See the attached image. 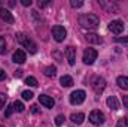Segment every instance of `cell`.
I'll list each match as a JSON object with an SVG mask.
<instances>
[{
    "label": "cell",
    "instance_id": "cell-1",
    "mask_svg": "<svg viewBox=\"0 0 128 127\" xmlns=\"http://www.w3.org/2000/svg\"><path fill=\"white\" fill-rule=\"evenodd\" d=\"M79 24L84 29H97L100 26V18L94 14H84L79 17Z\"/></svg>",
    "mask_w": 128,
    "mask_h": 127
},
{
    "label": "cell",
    "instance_id": "cell-2",
    "mask_svg": "<svg viewBox=\"0 0 128 127\" xmlns=\"http://www.w3.org/2000/svg\"><path fill=\"white\" fill-rule=\"evenodd\" d=\"M15 37H16V42H18V43H21L24 48L28 49V52H32V54H36V52H37V46H36V43L33 42L32 39H28V36H26L24 33H18Z\"/></svg>",
    "mask_w": 128,
    "mask_h": 127
},
{
    "label": "cell",
    "instance_id": "cell-3",
    "mask_svg": "<svg viewBox=\"0 0 128 127\" xmlns=\"http://www.w3.org/2000/svg\"><path fill=\"white\" fill-rule=\"evenodd\" d=\"M85 97H86V93L84 90H76L70 94V103L72 105H80V103H84Z\"/></svg>",
    "mask_w": 128,
    "mask_h": 127
},
{
    "label": "cell",
    "instance_id": "cell-4",
    "mask_svg": "<svg viewBox=\"0 0 128 127\" xmlns=\"http://www.w3.org/2000/svg\"><path fill=\"white\" fill-rule=\"evenodd\" d=\"M90 121H91L94 126H101V124L104 123V114H103L101 111H98V109L91 111V114H90Z\"/></svg>",
    "mask_w": 128,
    "mask_h": 127
},
{
    "label": "cell",
    "instance_id": "cell-5",
    "mask_svg": "<svg viewBox=\"0 0 128 127\" xmlns=\"http://www.w3.org/2000/svg\"><path fill=\"white\" fill-rule=\"evenodd\" d=\"M97 55H98V52L94 48H86L85 52H84V58L82 60H84L85 64H92L97 60Z\"/></svg>",
    "mask_w": 128,
    "mask_h": 127
},
{
    "label": "cell",
    "instance_id": "cell-6",
    "mask_svg": "<svg viewBox=\"0 0 128 127\" xmlns=\"http://www.w3.org/2000/svg\"><path fill=\"white\" fill-rule=\"evenodd\" d=\"M52 36L57 42H63L67 36V30L64 29L63 26H54L52 27Z\"/></svg>",
    "mask_w": 128,
    "mask_h": 127
},
{
    "label": "cell",
    "instance_id": "cell-7",
    "mask_svg": "<svg viewBox=\"0 0 128 127\" xmlns=\"http://www.w3.org/2000/svg\"><path fill=\"white\" fill-rule=\"evenodd\" d=\"M92 88H94V91L98 93V94L103 93L104 88H106V79L101 78V76H96V78L92 79Z\"/></svg>",
    "mask_w": 128,
    "mask_h": 127
},
{
    "label": "cell",
    "instance_id": "cell-8",
    "mask_svg": "<svg viewBox=\"0 0 128 127\" xmlns=\"http://www.w3.org/2000/svg\"><path fill=\"white\" fill-rule=\"evenodd\" d=\"M109 30L112 33H115V34H121L124 32V23L121 20H115L109 24Z\"/></svg>",
    "mask_w": 128,
    "mask_h": 127
},
{
    "label": "cell",
    "instance_id": "cell-9",
    "mask_svg": "<svg viewBox=\"0 0 128 127\" xmlns=\"http://www.w3.org/2000/svg\"><path fill=\"white\" fill-rule=\"evenodd\" d=\"M64 54H66L67 61H68L70 66H73V64L76 63V48L74 46H67L66 51H64Z\"/></svg>",
    "mask_w": 128,
    "mask_h": 127
},
{
    "label": "cell",
    "instance_id": "cell-10",
    "mask_svg": "<svg viewBox=\"0 0 128 127\" xmlns=\"http://www.w3.org/2000/svg\"><path fill=\"white\" fill-rule=\"evenodd\" d=\"M98 5H100L103 9H106L107 12H119V6H118L116 3H113V2H103V0H98Z\"/></svg>",
    "mask_w": 128,
    "mask_h": 127
},
{
    "label": "cell",
    "instance_id": "cell-11",
    "mask_svg": "<svg viewBox=\"0 0 128 127\" xmlns=\"http://www.w3.org/2000/svg\"><path fill=\"white\" fill-rule=\"evenodd\" d=\"M0 17H2V20H3L4 23H9V24H14V23H15L14 15H12L8 9H4V8H0Z\"/></svg>",
    "mask_w": 128,
    "mask_h": 127
},
{
    "label": "cell",
    "instance_id": "cell-12",
    "mask_svg": "<svg viewBox=\"0 0 128 127\" xmlns=\"http://www.w3.org/2000/svg\"><path fill=\"white\" fill-rule=\"evenodd\" d=\"M39 102H40L43 106H46V108H54V105H55L54 99L49 97V96H46V94H40L39 96Z\"/></svg>",
    "mask_w": 128,
    "mask_h": 127
},
{
    "label": "cell",
    "instance_id": "cell-13",
    "mask_svg": "<svg viewBox=\"0 0 128 127\" xmlns=\"http://www.w3.org/2000/svg\"><path fill=\"white\" fill-rule=\"evenodd\" d=\"M26 58H27V55H26V51H22V49H16L15 52H14V61L18 64H22L26 61Z\"/></svg>",
    "mask_w": 128,
    "mask_h": 127
},
{
    "label": "cell",
    "instance_id": "cell-14",
    "mask_svg": "<svg viewBox=\"0 0 128 127\" xmlns=\"http://www.w3.org/2000/svg\"><path fill=\"white\" fill-rule=\"evenodd\" d=\"M106 103H107V106H109L110 109H113V111H118V109H119V102H118V99H116L115 96H109L107 100H106Z\"/></svg>",
    "mask_w": 128,
    "mask_h": 127
},
{
    "label": "cell",
    "instance_id": "cell-15",
    "mask_svg": "<svg viewBox=\"0 0 128 127\" xmlns=\"http://www.w3.org/2000/svg\"><path fill=\"white\" fill-rule=\"evenodd\" d=\"M85 39H86L90 43H97V45L103 42L101 36H100V34H97V33H88V34L85 36Z\"/></svg>",
    "mask_w": 128,
    "mask_h": 127
},
{
    "label": "cell",
    "instance_id": "cell-16",
    "mask_svg": "<svg viewBox=\"0 0 128 127\" xmlns=\"http://www.w3.org/2000/svg\"><path fill=\"white\" fill-rule=\"evenodd\" d=\"M70 120H72L74 124H82L84 120H85V115H84L82 112H78V114H73V115L70 117Z\"/></svg>",
    "mask_w": 128,
    "mask_h": 127
},
{
    "label": "cell",
    "instance_id": "cell-17",
    "mask_svg": "<svg viewBox=\"0 0 128 127\" xmlns=\"http://www.w3.org/2000/svg\"><path fill=\"white\" fill-rule=\"evenodd\" d=\"M60 82H61V85L66 87V88H67V87H72V85H73V78L68 76V75H64V76H61Z\"/></svg>",
    "mask_w": 128,
    "mask_h": 127
},
{
    "label": "cell",
    "instance_id": "cell-18",
    "mask_svg": "<svg viewBox=\"0 0 128 127\" xmlns=\"http://www.w3.org/2000/svg\"><path fill=\"white\" fill-rule=\"evenodd\" d=\"M116 84H118L121 88L128 90V76H118V79H116Z\"/></svg>",
    "mask_w": 128,
    "mask_h": 127
},
{
    "label": "cell",
    "instance_id": "cell-19",
    "mask_svg": "<svg viewBox=\"0 0 128 127\" xmlns=\"http://www.w3.org/2000/svg\"><path fill=\"white\" fill-rule=\"evenodd\" d=\"M45 75L49 76V78H54V76L57 75V67H55V66H48V67H45Z\"/></svg>",
    "mask_w": 128,
    "mask_h": 127
},
{
    "label": "cell",
    "instance_id": "cell-20",
    "mask_svg": "<svg viewBox=\"0 0 128 127\" xmlns=\"http://www.w3.org/2000/svg\"><path fill=\"white\" fill-rule=\"evenodd\" d=\"M12 105H14V109H15L16 112H24V105H22V102H20V100H15Z\"/></svg>",
    "mask_w": 128,
    "mask_h": 127
},
{
    "label": "cell",
    "instance_id": "cell-21",
    "mask_svg": "<svg viewBox=\"0 0 128 127\" xmlns=\"http://www.w3.org/2000/svg\"><path fill=\"white\" fill-rule=\"evenodd\" d=\"M26 84L30 87H37V79L34 76H28V78H26Z\"/></svg>",
    "mask_w": 128,
    "mask_h": 127
},
{
    "label": "cell",
    "instance_id": "cell-22",
    "mask_svg": "<svg viewBox=\"0 0 128 127\" xmlns=\"http://www.w3.org/2000/svg\"><path fill=\"white\" fill-rule=\"evenodd\" d=\"M116 127H128V117H122L118 120L116 123Z\"/></svg>",
    "mask_w": 128,
    "mask_h": 127
},
{
    "label": "cell",
    "instance_id": "cell-23",
    "mask_svg": "<svg viewBox=\"0 0 128 127\" xmlns=\"http://www.w3.org/2000/svg\"><path fill=\"white\" fill-rule=\"evenodd\" d=\"M14 111H15V109H14V105H9V106L6 108V111H4V117H6V118H9V117L14 114Z\"/></svg>",
    "mask_w": 128,
    "mask_h": 127
},
{
    "label": "cell",
    "instance_id": "cell-24",
    "mask_svg": "<svg viewBox=\"0 0 128 127\" xmlns=\"http://www.w3.org/2000/svg\"><path fill=\"white\" fill-rule=\"evenodd\" d=\"M6 52V40L4 37H0V54H4Z\"/></svg>",
    "mask_w": 128,
    "mask_h": 127
},
{
    "label": "cell",
    "instance_id": "cell-25",
    "mask_svg": "<svg viewBox=\"0 0 128 127\" xmlns=\"http://www.w3.org/2000/svg\"><path fill=\"white\" fill-rule=\"evenodd\" d=\"M64 121H66V117H64V115H57V117H55V124H57V126H61Z\"/></svg>",
    "mask_w": 128,
    "mask_h": 127
},
{
    "label": "cell",
    "instance_id": "cell-26",
    "mask_svg": "<svg viewBox=\"0 0 128 127\" xmlns=\"http://www.w3.org/2000/svg\"><path fill=\"white\" fill-rule=\"evenodd\" d=\"M33 93L32 91H28V90H27V91H22V99H24V100H32L33 99Z\"/></svg>",
    "mask_w": 128,
    "mask_h": 127
},
{
    "label": "cell",
    "instance_id": "cell-27",
    "mask_svg": "<svg viewBox=\"0 0 128 127\" xmlns=\"http://www.w3.org/2000/svg\"><path fill=\"white\" fill-rule=\"evenodd\" d=\"M6 100H8V96L4 94V93H0V109H2L3 106H4Z\"/></svg>",
    "mask_w": 128,
    "mask_h": 127
},
{
    "label": "cell",
    "instance_id": "cell-28",
    "mask_svg": "<svg viewBox=\"0 0 128 127\" xmlns=\"http://www.w3.org/2000/svg\"><path fill=\"white\" fill-rule=\"evenodd\" d=\"M70 5H72L73 8H82V6H84V2H80V0H72Z\"/></svg>",
    "mask_w": 128,
    "mask_h": 127
},
{
    "label": "cell",
    "instance_id": "cell-29",
    "mask_svg": "<svg viewBox=\"0 0 128 127\" xmlns=\"http://www.w3.org/2000/svg\"><path fill=\"white\" fill-rule=\"evenodd\" d=\"M115 40H116V42H119V43H128V36H124V37H116Z\"/></svg>",
    "mask_w": 128,
    "mask_h": 127
},
{
    "label": "cell",
    "instance_id": "cell-30",
    "mask_svg": "<svg viewBox=\"0 0 128 127\" xmlns=\"http://www.w3.org/2000/svg\"><path fill=\"white\" fill-rule=\"evenodd\" d=\"M48 5H51L49 0H46V2H39V6H40V8H45V6H48Z\"/></svg>",
    "mask_w": 128,
    "mask_h": 127
},
{
    "label": "cell",
    "instance_id": "cell-31",
    "mask_svg": "<svg viewBox=\"0 0 128 127\" xmlns=\"http://www.w3.org/2000/svg\"><path fill=\"white\" fill-rule=\"evenodd\" d=\"M4 79H6V72L0 69V81H4Z\"/></svg>",
    "mask_w": 128,
    "mask_h": 127
},
{
    "label": "cell",
    "instance_id": "cell-32",
    "mask_svg": "<svg viewBox=\"0 0 128 127\" xmlns=\"http://www.w3.org/2000/svg\"><path fill=\"white\" fill-rule=\"evenodd\" d=\"M32 3H33L32 0H21V5H22V6H30Z\"/></svg>",
    "mask_w": 128,
    "mask_h": 127
},
{
    "label": "cell",
    "instance_id": "cell-33",
    "mask_svg": "<svg viewBox=\"0 0 128 127\" xmlns=\"http://www.w3.org/2000/svg\"><path fill=\"white\" fill-rule=\"evenodd\" d=\"M21 76H22V70H21V69H18V70L15 72V78H21Z\"/></svg>",
    "mask_w": 128,
    "mask_h": 127
},
{
    "label": "cell",
    "instance_id": "cell-34",
    "mask_svg": "<svg viewBox=\"0 0 128 127\" xmlns=\"http://www.w3.org/2000/svg\"><path fill=\"white\" fill-rule=\"evenodd\" d=\"M32 112H33V114H39V108H37L36 105H33V106H32Z\"/></svg>",
    "mask_w": 128,
    "mask_h": 127
},
{
    "label": "cell",
    "instance_id": "cell-35",
    "mask_svg": "<svg viewBox=\"0 0 128 127\" xmlns=\"http://www.w3.org/2000/svg\"><path fill=\"white\" fill-rule=\"evenodd\" d=\"M122 102H124V105H125V108H128V96H124V99H122Z\"/></svg>",
    "mask_w": 128,
    "mask_h": 127
},
{
    "label": "cell",
    "instance_id": "cell-36",
    "mask_svg": "<svg viewBox=\"0 0 128 127\" xmlns=\"http://www.w3.org/2000/svg\"><path fill=\"white\" fill-rule=\"evenodd\" d=\"M0 127H3V126H0Z\"/></svg>",
    "mask_w": 128,
    "mask_h": 127
}]
</instances>
